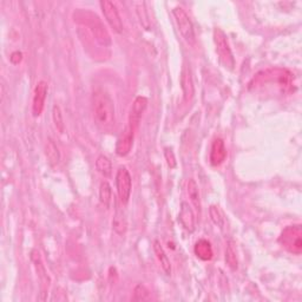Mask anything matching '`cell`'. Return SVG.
Wrapping results in <instances>:
<instances>
[{
  "instance_id": "6da1fadb",
  "label": "cell",
  "mask_w": 302,
  "mask_h": 302,
  "mask_svg": "<svg viewBox=\"0 0 302 302\" xmlns=\"http://www.w3.org/2000/svg\"><path fill=\"white\" fill-rule=\"evenodd\" d=\"M93 118L103 132H111L115 128V105L107 92L98 90L92 96Z\"/></svg>"
},
{
  "instance_id": "7a4b0ae2",
  "label": "cell",
  "mask_w": 302,
  "mask_h": 302,
  "mask_svg": "<svg viewBox=\"0 0 302 302\" xmlns=\"http://www.w3.org/2000/svg\"><path fill=\"white\" fill-rule=\"evenodd\" d=\"M279 242L286 250L294 255L302 253V229L300 224L289 225L281 233Z\"/></svg>"
},
{
  "instance_id": "3957f363",
  "label": "cell",
  "mask_w": 302,
  "mask_h": 302,
  "mask_svg": "<svg viewBox=\"0 0 302 302\" xmlns=\"http://www.w3.org/2000/svg\"><path fill=\"white\" fill-rule=\"evenodd\" d=\"M214 43L222 65L225 69L233 70L235 66V59H234L232 48L229 46L228 39H226V35L221 29L214 30Z\"/></svg>"
},
{
  "instance_id": "277c9868",
  "label": "cell",
  "mask_w": 302,
  "mask_h": 302,
  "mask_svg": "<svg viewBox=\"0 0 302 302\" xmlns=\"http://www.w3.org/2000/svg\"><path fill=\"white\" fill-rule=\"evenodd\" d=\"M172 14L176 19L177 26H179V30L181 35H182V37L184 38V40L190 45H195L196 36H195L194 25H192L190 17L188 16L187 12L182 9V7H175V9L172 10Z\"/></svg>"
},
{
  "instance_id": "5b68a950",
  "label": "cell",
  "mask_w": 302,
  "mask_h": 302,
  "mask_svg": "<svg viewBox=\"0 0 302 302\" xmlns=\"http://www.w3.org/2000/svg\"><path fill=\"white\" fill-rule=\"evenodd\" d=\"M116 188L118 192L119 199L122 201L123 205H128L129 202L131 190H132V180L131 175L125 167H120L117 170L116 175Z\"/></svg>"
},
{
  "instance_id": "8992f818",
  "label": "cell",
  "mask_w": 302,
  "mask_h": 302,
  "mask_svg": "<svg viewBox=\"0 0 302 302\" xmlns=\"http://www.w3.org/2000/svg\"><path fill=\"white\" fill-rule=\"evenodd\" d=\"M99 5L102 12L104 14V18L107 19L108 24L111 26L113 31L117 33L123 32V21L115 4L112 2H109V0H102Z\"/></svg>"
},
{
  "instance_id": "52a82bcc",
  "label": "cell",
  "mask_w": 302,
  "mask_h": 302,
  "mask_svg": "<svg viewBox=\"0 0 302 302\" xmlns=\"http://www.w3.org/2000/svg\"><path fill=\"white\" fill-rule=\"evenodd\" d=\"M89 16H90V20L88 22V26L90 28V30H91L93 37L96 38V40L100 45L110 46L111 38H110V35H109L108 30L105 29V26L103 25V22L100 21V19L98 18L96 14L89 12Z\"/></svg>"
},
{
  "instance_id": "ba28073f",
  "label": "cell",
  "mask_w": 302,
  "mask_h": 302,
  "mask_svg": "<svg viewBox=\"0 0 302 302\" xmlns=\"http://www.w3.org/2000/svg\"><path fill=\"white\" fill-rule=\"evenodd\" d=\"M47 83L44 81L38 82V84L35 89V94H33V102H32V115L33 117H39L43 113L45 100L47 96Z\"/></svg>"
},
{
  "instance_id": "9c48e42d",
  "label": "cell",
  "mask_w": 302,
  "mask_h": 302,
  "mask_svg": "<svg viewBox=\"0 0 302 302\" xmlns=\"http://www.w3.org/2000/svg\"><path fill=\"white\" fill-rule=\"evenodd\" d=\"M146 107H148V99L143 96H138L135 98L134 103H132L131 110H130V115H129V127L131 129H134L136 131L139 122L142 119V115L143 112L145 111Z\"/></svg>"
},
{
  "instance_id": "30bf717a",
  "label": "cell",
  "mask_w": 302,
  "mask_h": 302,
  "mask_svg": "<svg viewBox=\"0 0 302 302\" xmlns=\"http://www.w3.org/2000/svg\"><path fill=\"white\" fill-rule=\"evenodd\" d=\"M181 88H182L184 103H188L194 97L195 86L191 77V70L187 63H184L182 71H181Z\"/></svg>"
},
{
  "instance_id": "8fae6325",
  "label": "cell",
  "mask_w": 302,
  "mask_h": 302,
  "mask_svg": "<svg viewBox=\"0 0 302 302\" xmlns=\"http://www.w3.org/2000/svg\"><path fill=\"white\" fill-rule=\"evenodd\" d=\"M134 135L135 130L128 125L127 129L124 130L122 136L118 138L116 143V154L119 157H125L130 154V151L134 146Z\"/></svg>"
},
{
  "instance_id": "7c38bea8",
  "label": "cell",
  "mask_w": 302,
  "mask_h": 302,
  "mask_svg": "<svg viewBox=\"0 0 302 302\" xmlns=\"http://www.w3.org/2000/svg\"><path fill=\"white\" fill-rule=\"evenodd\" d=\"M179 221L181 222V224L184 229L189 233H194L195 232V215L194 211L190 208V206L188 205L187 202H182L181 205V210L179 214Z\"/></svg>"
},
{
  "instance_id": "4fadbf2b",
  "label": "cell",
  "mask_w": 302,
  "mask_h": 302,
  "mask_svg": "<svg viewBox=\"0 0 302 302\" xmlns=\"http://www.w3.org/2000/svg\"><path fill=\"white\" fill-rule=\"evenodd\" d=\"M226 157V149L222 138H216L213 142L210 151V163L214 167H218L223 163Z\"/></svg>"
},
{
  "instance_id": "5bb4252c",
  "label": "cell",
  "mask_w": 302,
  "mask_h": 302,
  "mask_svg": "<svg viewBox=\"0 0 302 302\" xmlns=\"http://www.w3.org/2000/svg\"><path fill=\"white\" fill-rule=\"evenodd\" d=\"M195 255L197 256L198 259L203 260V261H210L214 256V251H213V247L209 241H207L205 239L198 240L195 244L194 248Z\"/></svg>"
},
{
  "instance_id": "9a60e30c",
  "label": "cell",
  "mask_w": 302,
  "mask_h": 302,
  "mask_svg": "<svg viewBox=\"0 0 302 302\" xmlns=\"http://www.w3.org/2000/svg\"><path fill=\"white\" fill-rule=\"evenodd\" d=\"M45 156H46V160L51 167H55V165L59 163L60 153L58 146H57L52 138L46 139V144H45Z\"/></svg>"
},
{
  "instance_id": "2e32d148",
  "label": "cell",
  "mask_w": 302,
  "mask_h": 302,
  "mask_svg": "<svg viewBox=\"0 0 302 302\" xmlns=\"http://www.w3.org/2000/svg\"><path fill=\"white\" fill-rule=\"evenodd\" d=\"M31 260H32V262L35 263V267H36V269H37L38 276L40 278L41 285L45 286L47 288L48 285H50V279H48L47 273H46V269H45L44 264H43V262H41L39 251H38V250H32L31 251Z\"/></svg>"
},
{
  "instance_id": "e0dca14e",
  "label": "cell",
  "mask_w": 302,
  "mask_h": 302,
  "mask_svg": "<svg viewBox=\"0 0 302 302\" xmlns=\"http://www.w3.org/2000/svg\"><path fill=\"white\" fill-rule=\"evenodd\" d=\"M154 250L155 254H156L158 261H160L162 268H163L164 273L167 275L171 274V263H170V260L168 258V255L165 254L163 247H162L161 242L158 240L154 241Z\"/></svg>"
},
{
  "instance_id": "ac0fdd59",
  "label": "cell",
  "mask_w": 302,
  "mask_h": 302,
  "mask_svg": "<svg viewBox=\"0 0 302 302\" xmlns=\"http://www.w3.org/2000/svg\"><path fill=\"white\" fill-rule=\"evenodd\" d=\"M112 229L115 230L116 234H118L120 236H123L128 230V222H127L125 215H124L123 210H120L119 208H117L116 213L113 215Z\"/></svg>"
},
{
  "instance_id": "d6986e66",
  "label": "cell",
  "mask_w": 302,
  "mask_h": 302,
  "mask_svg": "<svg viewBox=\"0 0 302 302\" xmlns=\"http://www.w3.org/2000/svg\"><path fill=\"white\" fill-rule=\"evenodd\" d=\"M188 195L190 197V201L192 203V206L195 207V209L201 213L202 209V205H201V196H199V190H198V186L196 183L195 180H189L188 182Z\"/></svg>"
},
{
  "instance_id": "ffe728a7",
  "label": "cell",
  "mask_w": 302,
  "mask_h": 302,
  "mask_svg": "<svg viewBox=\"0 0 302 302\" xmlns=\"http://www.w3.org/2000/svg\"><path fill=\"white\" fill-rule=\"evenodd\" d=\"M225 263H226V266H228L232 270H236L237 267H239V261H237L235 244H234L233 241H229L228 244H226Z\"/></svg>"
},
{
  "instance_id": "44dd1931",
  "label": "cell",
  "mask_w": 302,
  "mask_h": 302,
  "mask_svg": "<svg viewBox=\"0 0 302 302\" xmlns=\"http://www.w3.org/2000/svg\"><path fill=\"white\" fill-rule=\"evenodd\" d=\"M136 13L139 19V22L145 30L151 29V20L149 17V12L146 10V4L145 3H137L136 4Z\"/></svg>"
},
{
  "instance_id": "7402d4cb",
  "label": "cell",
  "mask_w": 302,
  "mask_h": 302,
  "mask_svg": "<svg viewBox=\"0 0 302 302\" xmlns=\"http://www.w3.org/2000/svg\"><path fill=\"white\" fill-rule=\"evenodd\" d=\"M96 169L100 175H103L104 177H110L112 173L111 161L104 155H99L96 161Z\"/></svg>"
},
{
  "instance_id": "603a6c76",
  "label": "cell",
  "mask_w": 302,
  "mask_h": 302,
  "mask_svg": "<svg viewBox=\"0 0 302 302\" xmlns=\"http://www.w3.org/2000/svg\"><path fill=\"white\" fill-rule=\"evenodd\" d=\"M111 198H112L111 186L109 184V182H107V181H103V182L100 183V187H99L100 202L103 203L105 207L109 208V206H110V202H111Z\"/></svg>"
},
{
  "instance_id": "cb8c5ba5",
  "label": "cell",
  "mask_w": 302,
  "mask_h": 302,
  "mask_svg": "<svg viewBox=\"0 0 302 302\" xmlns=\"http://www.w3.org/2000/svg\"><path fill=\"white\" fill-rule=\"evenodd\" d=\"M209 215L211 221L215 225H217L218 228H223L224 226V217H223V213H222L220 208L217 206H211L209 208Z\"/></svg>"
},
{
  "instance_id": "d4e9b609",
  "label": "cell",
  "mask_w": 302,
  "mask_h": 302,
  "mask_svg": "<svg viewBox=\"0 0 302 302\" xmlns=\"http://www.w3.org/2000/svg\"><path fill=\"white\" fill-rule=\"evenodd\" d=\"M52 119H54L56 129L58 130L60 134L64 132V119H63V113L60 110V107L58 104H55L52 108Z\"/></svg>"
},
{
  "instance_id": "484cf974",
  "label": "cell",
  "mask_w": 302,
  "mask_h": 302,
  "mask_svg": "<svg viewBox=\"0 0 302 302\" xmlns=\"http://www.w3.org/2000/svg\"><path fill=\"white\" fill-rule=\"evenodd\" d=\"M149 297V290L146 289L145 286L137 285L134 290V300L136 301H143Z\"/></svg>"
},
{
  "instance_id": "4316f807",
  "label": "cell",
  "mask_w": 302,
  "mask_h": 302,
  "mask_svg": "<svg viewBox=\"0 0 302 302\" xmlns=\"http://www.w3.org/2000/svg\"><path fill=\"white\" fill-rule=\"evenodd\" d=\"M164 157H165V161H167L168 167H169L170 169L176 168L177 161H176L175 154H173V151H172L171 148H165V149H164Z\"/></svg>"
},
{
  "instance_id": "83f0119b",
  "label": "cell",
  "mask_w": 302,
  "mask_h": 302,
  "mask_svg": "<svg viewBox=\"0 0 302 302\" xmlns=\"http://www.w3.org/2000/svg\"><path fill=\"white\" fill-rule=\"evenodd\" d=\"M10 60H11V63L14 64V65H17V64H19L22 60V54L19 51L13 52V54L11 55V57H10Z\"/></svg>"
}]
</instances>
